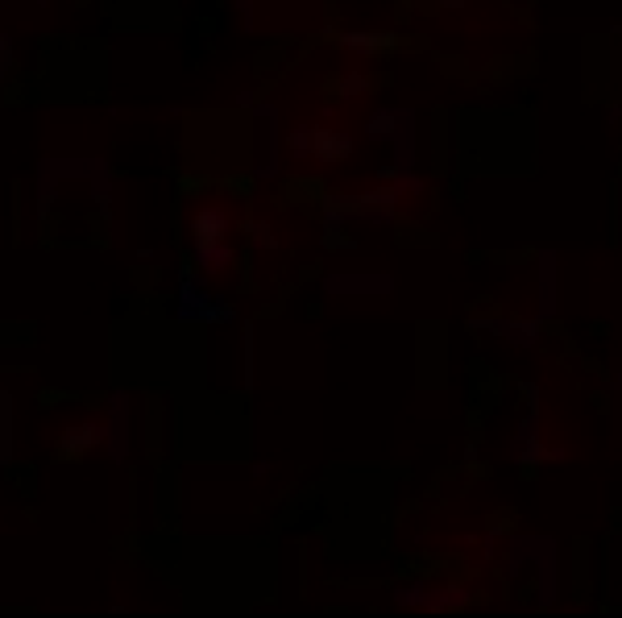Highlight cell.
I'll return each instance as SVG.
<instances>
[{
    "mask_svg": "<svg viewBox=\"0 0 622 618\" xmlns=\"http://www.w3.org/2000/svg\"><path fill=\"white\" fill-rule=\"evenodd\" d=\"M229 229H233V208L229 204H200L191 212V241H229Z\"/></svg>",
    "mask_w": 622,
    "mask_h": 618,
    "instance_id": "2",
    "label": "cell"
},
{
    "mask_svg": "<svg viewBox=\"0 0 622 618\" xmlns=\"http://www.w3.org/2000/svg\"><path fill=\"white\" fill-rule=\"evenodd\" d=\"M249 241L258 245V249H274V233H270V224H266V220H253V224H249Z\"/></svg>",
    "mask_w": 622,
    "mask_h": 618,
    "instance_id": "11",
    "label": "cell"
},
{
    "mask_svg": "<svg viewBox=\"0 0 622 618\" xmlns=\"http://www.w3.org/2000/svg\"><path fill=\"white\" fill-rule=\"evenodd\" d=\"M9 395H0V461H9Z\"/></svg>",
    "mask_w": 622,
    "mask_h": 618,
    "instance_id": "10",
    "label": "cell"
},
{
    "mask_svg": "<svg viewBox=\"0 0 622 618\" xmlns=\"http://www.w3.org/2000/svg\"><path fill=\"white\" fill-rule=\"evenodd\" d=\"M390 133H394V112H374L370 125H365V137H370V142H386Z\"/></svg>",
    "mask_w": 622,
    "mask_h": 618,
    "instance_id": "7",
    "label": "cell"
},
{
    "mask_svg": "<svg viewBox=\"0 0 622 618\" xmlns=\"http://www.w3.org/2000/svg\"><path fill=\"white\" fill-rule=\"evenodd\" d=\"M212 307H216V299L204 291V283H200V278H183V291H179V316L191 324H200V320H208L212 324Z\"/></svg>",
    "mask_w": 622,
    "mask_h": 618,
    "instance_id": "3",
    "label": "cell"
},
{
    "mask_svg": "<svg viewBox=\"0 0 622 618\" xmlns=\"http://www.w3.org/2000/svg\"><path fill=\"white\" fill-rule=\"evenodd\" d=\"M345 50H357V54H382L386 46H394L390 34H345L341 38Z\"/></svg>",
    "mask_w": 622,
    "mask_h": 618,
    "instance_id": "6",
    "label": "cell"
},
{
    "mask_svg": "<svg viewBox=\"0 0 622 618\" xmlns=\"http://www.w3.org/2000/svg\"><path fill=\"white\" fill-rule=\"evenodd\" d=\"M104 444V424L100 419H75V424H67L59 432V440H54V457L59 461H79L88 457L92 448Z\"/></svg>",
    "mask_w": 622,
    "mask_h": 618,
    "instance_id": "1",
    "label": "cell"
},
{
    "mask_svg": "<svg viewBox=\"0 0 622 618\" xmlns=\"http://www.w3.org/2000/svg\"><path fill=\"white\" fill-rule=\"evenodd\" d=\"M365 92H370V79H365L361 71H349L345 79H341V96L349 100V96H365Z\"/></svg>",
    "mask_w": 622,
    "mask_h": 618,
    "instance_id": "9",
    "label": "cell"
},
{
    "mask_svg": "<svg viewBox=\"0 0 622 618\" xmlns=\"http://www.w3.org/2000/svg\"><path fill=\"white\" fill-rule=\"evenodd\" d=\"M353 154V137L345 129H328V125H316V133H311V158L320 162H341Z\"/></svg>",
    "mask_w": 622,
    "mask_h": 618,
    "instance_id": "4",
    "label": "cell"
},
{
    "mask_svg": "<svg viewBox=\"0 0 622 618\" xmlns=\"http://www.w3.org/2000/svg\"><path fill=\"white\" fill-rule=\"evenodd\" d=\"M112 411H117V432H121V415H125V399H112ZM112 457H125V440L117 436V444H112Z\"/></svg>",
    "mask_w": 622,
    "mask_h": 618,
    "instance_id": "12",
    "label": "cell"
},
{
    "mask_svg": "<svg viewBox=\"0 0 622 618\" xmlns=\"http://www.w3.org/2000/svg\"><path fill=\"white\" fill-rule=\"evenodd\" d=\"M195 266L204 274H220L233 266V245L229 241H195Z\"/></svg>",
    "mask_w": 622,
    "mask_h": 618,
    "instance_id": "5",
    "label": "cell"
},
{
    "mask_svg": "<svg viewBox=\"0 0 622 618\" xmlns=\"http://www.w3.org/2000/svg\"><path fill=\"white\" fill-rule=\"evenodd\" d=\"M13 67V42L5 38V34H0V75H5Z\"/></svg>",
    "mask_w": 622,
    "mask_h": 618,
    "instance_id": "13",
    "label": "cell"
},
{
    "mask_svg": "<svg viewBox=\"0 0 622 618\" xmlns=\"http://www.w3.org/2000/svg\"><path fill=\"white\" fill-rule=\"evenodd\" d=\"M311 133H316V125H299L291 133V154L295 158H311Z\"/></svg>",
    "mask_w": 622,
    "mask_h": 618,
    "instance_id": "8",
    "label": "cell"
}]
</instances>
